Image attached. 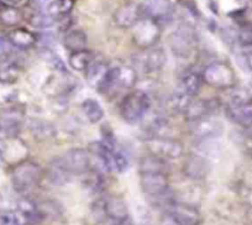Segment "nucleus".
I'll use <instances>...</instances> for the list:
<instances>
[{
  "instance_id": "29",
  "label": "nucleus",
  "mask_w": 252,
  "mask_h": 225,
  "mask_svg": "<svg viewBox=\"0 0 252 225\" xmlns=\"http://www.w3.org/2000/svg\"><path fill=\"white\" fill-rule=\"evenodd\" d=\"M168 170V164L166 160L161 159L155 155L144 156L140 160V172H166Z\"/></svg>"
},
{
  "instance_id": "15",
  "label": "nucleus",
  "mask_w": 252,
  "mask_h": 225,
  "mask_svg": "<svg viewBox=\"0 0 252 225\" xmlns=\"http://www.w3.org/2000/svg\"><path fill=\"white\" fill-rule=\"evenodd\" d=\"M210 172V164L207 159L199 155H190L186 160L183 166V173L192 181L204 180Z\"/></svg>"
},
{
  "instance_id": "26",
  "label": "nucleus",
  "mask_w": 252,
  "mask_h": 225,
  "mask_svg": "<svg viewBox=\"0 0 252 225\" xmlns=\"http://www.w3.org/2000/svg\"><path fill=\"white\" fill-rule=\"evenodd\" d=\"M87 42H88V38L87 35L84 33V31L78 30H69L67 31L64 37H63V45L68 51L72 52H77V51L87 50Z\"/></svg>"
},
{
  "instance_id": "22",
  "label": "nucleus",
  "mask_w": 252,
  "mask_h": 225,
  "mask_svg": "<svg viewBox=\"0 0 252 225\" xmlns=\"http://www.w3.org/2000/svg\"><path fill=\"white\" fill-rule=\"evenodd\" d=\"M9 42L20 50H28L33 47L37 42V36L30 30L24 28H16L11 30L8 35Z\"/></svg>"
},
{
  "instance_id": "40",
  "label": "nucleus",
  "mask_w": 252,
  "mask_h": 225,
  "mask_svg": "<svg viewBox=\"0 0 252 225\" xmlns=\"http://www.w3.org/2000/svg\"><path fill=\"white\" fill-rule=\"evenodd\" d=\"M20 1H23V0H0V3L4 4V5H15Z\"/></svg>"
},
{
  "instance_id": "13",
  "label": "nucleus",
  "mask_w": 252,
  "mask_h": 225,
  "mask_svg": "<svg viewBox=\"0 0 252 225\" xmlns=\"http://www.w3.org/2000/svg\"><path fill=\"white\" fill-rule=\"evenodd\" d=\"M103 203L104 222L125 223L129 220L127 205L120 197H109L101 200Z\"/></svg>"
},
{
  "instance_id": "25",
  "label": "nucleus",
  "mask_w": 252,
  "mask_h": 225,
  "mask_svg": "<svg viewBox=\"0 0 252 225\" xmlns=\"http://www.w3.org/2000/svg\"><path fill=\"white\" fill-rule=\"evenodd\" d=\"M32 136L37 141H47L56 135V128L50 122L43 119H32L30 124Z\"/></svg>"
},
{
  "instance_id": "27",
  "label": "nucleus",
  "mask_w": 252,
  "mask_h": 225,
  "mask_svg": "<svg viewBox=\"0 0 252 225\" xmlns=\"http://www.w3.org/2000/svg\"><path fill=\"white\" fill-rule=\"evenodd\" d=\"M74 8V0H53L48 4L46 13L55 20L69 16Z\"/></svg>"
},
{
  "instance_id": "18",
  "label": "nucleus",
  "mask_w": 252,
  "mask_h": 225,
  "mask_svg": "<svg viewBox=\"0 0 252 225\" xmlns=\"http://www.w3.org/2000/svg\"><path fill=\"white\" fill-rule=\"evenodd\" d=\"M222 125L218 120L205 117L192 123V132L198 139H210L221 134Z\"/></svg>"
},
{
  "instance_id": "8",
  "label": "nucleus",
  "mask_w": 252,
  "mask_h": 225,
  "mask_svg": "<svg viewBox=\"0 0 252 225\" xmlns=\"http://www.w3.org/2000/svg\"><path fill=\"white\" fill-rule=\"evenodd\" d=\"M142 192L152 200L169 192V180L166 172H140Z\"/></svg>"
},
{
  "instance_id": "7",
  "label": "nucleus",
  "mask_w": 252,
  "mask_h": 225,
  "mask_svg": "<svg viewBox=\"0 0 252 225\" xmlns=\"http://www.w3.org/2000/svg\"><path fill=\"white\" fill-rule=\"evenodd\" d=\"M195 35L188 26H181L169 36V46L174 56L179 59H188L195 48Z\"/></svg>"
},
{
  "instance_id": "5",
  "label": "nucleus",
  "mask_w": 252,
  "mask_h": 225,
  "mask_svg": "<svg viewBox=\"0 0 252 225\" xmlns=\"http://www.w3.org/2000/svg\"><path fill=\"white\" fill-rule=\"evenodd\" d=\"M161 37V26L155 19L145 16L132 28V40L135 45L144 50L152 48Z\"/></svg>"
},
{
  "instance_id": "30",
  "label": "nucleus",
  "mask_w": 252,
  "mask_h": 225,
  "mask_svg": "<svg viewBox=\"0 0 252 225\" xmlns=\"http://www.w3.org/2000/svg\"><path fill=\"white\" fill-rule=\"evenodd\" d=\"M82 110L92 124H96L104 118V109L98 100L88 98L82 103Z\"/></svg>"
},
{
  "instance_id": "1",
  "label": "nucleus",
  "mask_w": 252,
  "mask_h": 225,
  "mask_svg": "<svg viewBox=\"0 0 252 225\" xmlns=\"http://www.w3.org/2000/svg\"><path fill=\"white\" fill-rule=\"evenodd\" d=\"M42 170L36 162L24 160L16 163L11 171V185L20 194L32 191L42 178Z\"/></svg>"
},
{
  "instance_id": "23",
  "label": "nucleus",
  "mask_w": 252,
  "mask_h": 225,
  "mask_svg": "<svg viewBox=\"0 0 252 225\" xmlns=\"http://www.w3.org/2000/svg\"><path fill=\"white\" fill-rule=\"evenodd\" d=\"M226 114L234 123L247 130H252V104L237 108L226 106Z\"/></svg>"
},
{
  "instance_id": "16",
  "label": "nucleus",
  "mask_w": 252,
  "mask_h": 225,
  "mask_svg": "<svg viewBox=\"0 0 252 225\" xmlns=\"http://www.w3.org/2000/svg\"><path fill=\"white\" fill-rule=\"evenodd\" d=\"M48 181L52 183L53 186H63L68 183L72 180L73 175L69 171L68 166L64 162L63 157H55L51 160V162L47 166V171H46Z\"/></svg>"
},
{
  "instance_id": "33",
  "label": "nucleus",
  "mask_w": 252,
  "mask_h": 225,
  "mask_svg": "<svg viewBox=\"0 0 252 225\" xmlns=\"http://www.w3.org/2000/svg\"><path fill=\"white\" fill-rule=\"evenodd\" d=\"M252 104V94L246 88H234L229 96L227 105L230 108H237V106H244Z\"/></svg>"
},
{
  "instance_id": "28",
  "label": "nucleus",
  "mask_w": 252,
  "mask_h": 225,
  "mask_svg": "<svg viewBox=\"0 0 252 225\" xmlns=\"http://www.w3.org/2000/svg\"><path fill=\"white\" fill-rule=\"evenodd\" d=\"M94 57H95V56L88 50L77 51V52H72L71 55H69L68 64L74 71L86 72L87 69H88V67L91 66L92 62H93Z\"/></svg>"
},
{
  "instance_id": "11",
  "label": "nucleus",
  "mask_w": 252,
  "mask_h": 225,
  "mask_svg": "<svg viewBox=\"0 0 252 225\" xmlns=\"http://www.w3.org/2000/svg\"><path fill=\"white\" fill-rule=\"evenodd\" d=\"M23 72L20 60L10 52H3L0 55V83L14 84L20 78Z\"/></svg>"
},
{
  "instance_id": "37",
  "label": "nucleus",
  "mask_w": 252,
  "mask_h": 225,
  "mask_svg": "<svg viewBox=\"0 0 252 225\" xmlns=\"http://www.w3.org/2000/svg\"><path fill=\"white\" fill-rule=\"evenodd\" d=\"M246 51L244 52V60H245V64H246L247 68L250 71H252V47H245Z\"/></svg>"
},
{
  "instance_id": "35",
  "label": "nucleus",
  "mask_w": 252,
  "mask_h": 225,
  "mask_svg": "<svg viewBox=\"0 0 252 225\" xmlns=\"http://www.w3.org/2000/svg\"><path fill=\"white\" fill-rule=\"evenodd\" d=\"M237 41L244 47H252V24H245L237 31Z\"/></svg>"
},
{
  "instance_id": "32",
  "label": "nucleus",
  "mask_w": 252,
  "mask_h": 225,
  "mask_svg": "<svg viewBox=\"0 0 252 225\" xmlns=\"http://www.w3.org/2000/svg\"><path fill=\"white\" fill-rule=\"evenodd\" d=\"M23 20V14L13 5L0 6V23L6 26H15Z\"/></svg>"
},
{
  "instance_id": "34",
  "label": "nucleus",
  "mask_w": 252,
  "mask_h": 225,
  "mask_svg": "<svg viewBox=\"0 0 252 225\" xmlns=\"http://www.w3.org/2000/svg\"><path fill=\"white\" fill-rule=\"evenodd\" d=\"M55 19L51 18L47 13L43 11H36L32 16L30 18V24L35 28L38 29H47L55 24Z\"/></svg>"
},
{
  "instance_id": "41",
  "label": "nucleus",
  "mask_w": 252,
  "mask_h": 225,
  "mask_svg": "<svg viewBox=\"0 0 252 225\" xmlns=\"http://www.w3.org/2000/svg\"><path fill=\"white\" fill-rule=\"evenodd\" d=\"M247 202H249L250 205L252 207V190L247 193Z\"/></svg>"
},
{
  "instance_id": "12",
  "label": "nucleus",
  "mask_w": 252,
  "mask_h": 225,
  "mask_svg": "<svg viewBox=\"0 0 252 225\" xmlns=\"http://www.w3.org/2000/svg\"><path fill=\"white\" fill-rule=\"evenodd\" d=\"M178 225H199L202 222L200 213L193 204L177 200L171 209L167 212Z\"/></svg>"
},
{
  "instance_id": "20",
  "label": "nucleus",
  "mask_w": 252,
  "mask_h": 225,
  "mask_svg": "<svg viewBox=\"0 0 252 225\" xmlns=\"http://www.w3.org/2000/svg\"><path fill=\"white\" fill-rule=\"evenodd\" d=\"M18 209L25 219V223H42L45 219L42 208L30 197L21 198L18 202Z\"/></svg>"
},
{
  "instance_id": "2",
  "label": "nucleus",
  "mask_w": 252,
  "mask_h": 225,
  "mask_svg": "<svg viewBox=\"0 0 252 225\" xmlns=\"http://www.w3.org/2000/svg\"><path fill=\"white\" fill-rule=\"evenodd\" d=\"M151 108V99L144 91H132L126 94L120 103V115L126 123L136 124L141 122Z\"/></svg>"
},
{
  "instance_id": "38",
  "label": "nucleus",
  "mask_w": 252,
  "mask_h": 225,
  "mask_svg": "<svg viewBox=\"0 0 252 225\" xmlns=\"http://www.w3.org/2000/svg\"><path fill=\"white\" fill-rule=\"evenodd\" d=\"M5 161V144L3 140H0V163Z\"/></svg>"
},
{
  "instance_id": "36",
  "label": "nucleus",
  "mask_w": 252,
  "mask_h": 225,
  "mask_svg": "<svg viewBox=\"0 0 252 225\" xmlns=\"http://www.w3.org/2000/svg\"><path fill=\"white\" fill-rule=\"evenodd\" d=\"M0 225H23L21 224L20 217L18 215V213L11 212H4L3 214L0 215Z\"/></svg>"
},
{
  "instance_id": "4",
  "label": "nucleus",
  "mask_w": 252,
  "mask_h": 225,
  "mask_svg": "<svg viewBox=\"0 0 252 225\" xmlns=\"http://www.w3.org/2000/svg\"><path fill=\"white\" fill-rule=\"evenodd\" d=\"M203 81L215 89H231L236 83V76L230 64L225 62H213L202 73Z\"/></svg>"
},
{
  "instance_id": "10",
  "label": "nucleus",
  "mask_w": 252,
  "mask_h": 225,
  "mask_svg": "<svg viewBox=\"0 0 252 225\" xmlns=\"http://www.w3.org/2000/svg\"><path fill=\"white\" fill-rule=\"evenodd\" d=\"M142 18H145L144 8L136 3L124 4L114 13V21L123 29H132Z\"/></svg>"
},
{
  "instance_id": "6",
  "label": "nucleus",
  "mask_w": 252,
  "mask_h": 225,
  "mask_svg": "<svg viewBox=\"0 0 252 225\" xmlns=\"http://www.w3.org/2000/svg\"><path fill=\"white\" fill-rule=\"evenodd\" d=\"M146 146L151 155L161 159L177 160L184 155V147L179 141L164 136H152L146 140Z\"/></svg>"
},
{
  "instance_id": "21",
  "label": "nucleus",
  "mask_w": 252,
  "mask_h": 225,
  "mask_svg": "<svg viewBox=\"0 0 252 225\" xmlns=\"http://www.w3.org/2000/svg\"><path fill=\"white\" fill-rule=\"evenodd\" d=\"M203 83H204V81H203L202 74L198 73L197 71H193V69H188L182 74L181 81H179V86H181L179 92L192 96V98H195L202 89Z\"/></svg>"
},
{
  "instance_id": "39",
  "label": "nucleus",
  "mask_w": 252,
  "mask_h": 225,
  "mask_svg": "<svg viewBox=\"0 0 252 225\" xmlns=\"http://www.w3.org/2000/svg\"><path fill=\"white\" fill-rule=\"evenodd\" d=\"M162 225H178V224H177V223L174 222V219L171 217V215L167 214L166 215V219L163 220V224H162Z\"/></svg>"
},
{
  "instance_id": "17",
  "label": "nucleus",
  "mask_w": 252,
  "mask_h": 225,
  "mask_svg": "<svg viewBox=\"0 0 252 225\" xmlns=\"http://www.w3.org/2000/svg\"><path fill=\"white\" fill-rule=\"evenodd\" d=\"M167 57L163 48L152 47L146 50L141 59L139 60L140 67L145 73H156L166 64Z\"/></svg>"
},
{
  "instance_id": "19",
  "label": "nucleus",
  "mask_w": 252,
  "mask_h": 225,
  "mask_svg": "<svg viewBox=\"0 0 252 225\" xmlns=\"http://www.w3.org/2000/svg\"><path fill=\"white\" fill-rule=\"evenodd\" d=\"M142 8H144L145 16L155 19L156 21L161 19H169L173 13L171 0H145Z\"/></svg>"
},
{
  "instance_id": "31",
  "label": "nucleus",
  "mask_w": 252,
  "mask_h": 225,
  "mask_svg": "<svg viewBox=\"0 0 252 225\" xmlns=\"http://www.w3.org/2000/svg\"><path fill=\"white\" fill-rule=\"evenodd\" d=\"M193 99L194 98L187 96V94L182 93V92H178V93H174L169 98L168 106L176 114H186V111L188 110L189 105L192 104Z\"/></svg>"
},
{
  "instance_id": "14",
  "label": "nucleus",
  "mask_w": 252,
  "mask_h": 225,
  "mask_svg": "<svg viewBox=\"0 0 252 225\" xmlns=\"http://www.w3.org/2000/svg\"><path fill=\"white\" fill-rule=\"evenodd\" d=\"M72 175H86L89 171V154L84 149H72L62 156Z\"/></svg>"
},
{
  "instance_id": "3",
  "label": "nucleus",
  "mask_w": 252,
  "mask_h": 225,
  "mask_svg": "<svg viewBox=\"0 0 252 225\" xmlns=\"http://www.w3.org/2000/svg\"><path fill=\"white\" fill-rule=\"evenodd\" d=\"M136 71L130 66H118L109 67L105 77L100 86L98 87V91L101 94L115 93L120 89H130L136 83Z\"/></svg>"
},
{
  "instance_id": "24",
  "label": "nucleus",
  "mask_w": 252,
  "mask_h": 225,
  "mask_svg": "<svg viewBox=\"0 0 252 225\" xmlns=\"http://www.w3.org/2000/svg\"><path fill=\"white\" fill-rule=\"evenodd\" d=\"M108 69L109 66L105 61L94 57L93 62H92L91 66H89L88 69L86 71L87 79H88L89 84L98 89V87L100 86V83L103 82Z\"/></svg>"
},
{
  "instance_id": "9",
  "label": "nucleus",
  "mask_w": 252,
  "mask_h": 225,
  "mask_svg": "<svg viewBox=\"0 0 252 225\" xmlns=\"http://www.w3.org/2000/svg\"><path fill=\"white\" fill-rule=\"evenodd\" d=\"M25 122V111L19 106H9L0 111V132L8 137L18 136Z\"/></svg>"
}]
</instances>
